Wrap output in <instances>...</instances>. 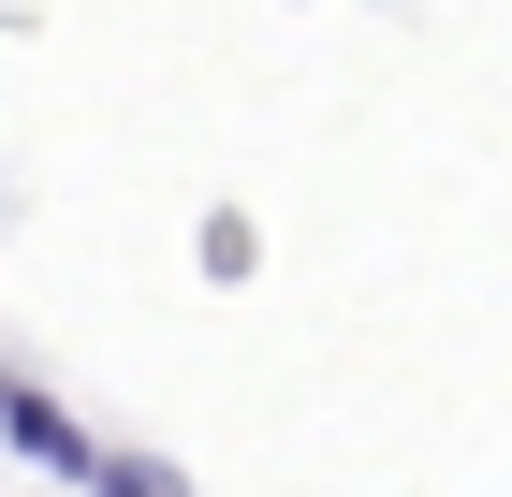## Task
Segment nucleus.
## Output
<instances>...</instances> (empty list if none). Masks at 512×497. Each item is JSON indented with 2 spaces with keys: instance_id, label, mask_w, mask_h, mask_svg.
Segmentation results:
<instances>
[{
  "instance_id": "1",
  "label": "nucleus",
  "mask_w": 512,
  "mask_h": 497,
  "mask_svg": "<svg viewBox=\"0 0 512 497\" xmlns=\"http://www.w3.org/2000/svg\"><path fill=\"white\" fill-rule=\"evenodd\" d=\"M0 454H30L44 483H74V468H88V424L59 410V395H44L30 366H0Z\"/></svg>"
},
{
  "instance_id": "2",
  "label": "nucleus",
  "mask_w": 512,
  "mask_h": 497,
  "mask_svg": "<svg viewBox=\"0 0 512 497\" xmlns=\"http://www.w3.org/2000/svg\"><path fill=\"white\" fill-rule=\"evenodd\" d=\"M74 497H191L161 454H118V439H88V468H74Z\"/></svg>"
},
{
  "instance_id": "3",
  "label": "nucleus",
  "mask_w": 512,
  "mask_h": 497,
  "mask_svg": "<svg viewBox=\"0 0 512 497\" xmlns=\"http://www.w3.org/2000/svg\"><path fill=\"white\" fill-rule=\"evenodd\" d=\"M191 249H205V278H249V264H264V234H249V220H235V205H220V220H205V234H191Z\"/></svg>"
}]
</instances>
